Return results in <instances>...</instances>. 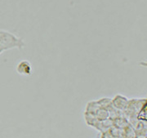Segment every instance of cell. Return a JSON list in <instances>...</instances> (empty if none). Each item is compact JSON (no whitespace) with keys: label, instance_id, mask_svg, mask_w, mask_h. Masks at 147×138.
<instances>
[{"label":"cell","instance_id":"1","mask_svg":"<svg viewBox=\"0 0 147 138\" xmlns=\"http://www.w3.org/2000/svg\"><path fill=\"white\" fill-rule=\"evenodd\" d=\"M25 46L26 43L21 38L7 30H0V47L4 51L15 48L21 50L25 48Z\"/></svg>","mask_w":147,"mask_h":138},{"label":"cell","instance_id":"2","mask_svg":"<svg viewBox=\"0 0 147 138\" xmlns=\"http://www.w3.org/2000/svg\"><path fill=\"white\" fill-rule=\"evenodd\" d=\"M16 71L21 76H31L33 74V67L30 61L28 60H21L16 65Z\"/></svg>","mask_w":147,"mask_h":138},{"label":"cell","instance_id":"3","mask_svg":"<svg viewBox=\"0 0 147 138\" xmlns=\"http://www.w3.org/2000/svg\"><path fill=\"white\" fill-rule=\"evenodd\" d=\"M128 99L124 96L117 94V95L111 100V104L115 108L118 110H123L127 108L128 105Z\"/></svg>","mask_w":147,"mask_h":138},{"label":"cell","instance_id":"4","mask_svg":"<svg viewBox=\"0 0 147 138\" xmlns=\"http://www.w3.org/2000/svg\"><path fill=\"white\" fill-rule=\"evenodd\" d=\"M3 52H5V51H4V50H3V48H1V47H0V55H1L2 53H3Z\"/></svg>","mask_w":147,"mask_h":138}]
</instances>
